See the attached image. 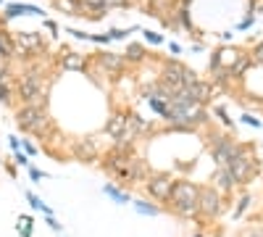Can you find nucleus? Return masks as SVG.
Masks as SVG:
<instances>
[{
    "label": "nucleus",
    "mask_w": 263,
    "mask_h": 237,
    "mask_svg": "<svg viewBox=\"0 0 263 237\" xmlns=\"http://www.w3.org/2000/svg\"><path fill=\"white\" fill-rule=\"evenodd\" d=\"M197 198H200V190L190 182H176L174 190H171V201L176 203V208L182 214H192L197 208Z\"/></svg>",
    "instance_id": "1"
},
{
    "label": "nucleus",
    "mask_w": 263,
    "mask_h": 237,
    "mask_svg": "<svg viewBox=\"0 0 263 237\" xmlns=\"http://www.w3.org/2000/svg\"><path fill=\"white\" fill-rule=\"evenodd\" d=\"M16 121H18V127H21V129L40 132L42 124H45V113H42L40 106H27V108H21V111H18V119Z\"/></svg>",
    "instance_id": "2"
},
{
    "label": "nucleus",
    "mask_w": 263,
    "mask_h": 237,
    "mask_svg": "<svg viewBox=\"0 0 263 237\" xmlns=\"http://www.w3.org/2000/svg\"><path fill=\"white\" fill-rule=\"evenodd\" d=\"M147 190H150L156 198H161V201H169V198H171V190H174V184L166 182V179H153V182H147Z\"/></svg>",
    "instance_id": "3"
},
{
    "label": "nucleus",
    "mask_w": 263,
    "mask_h": 237,
    "mask_svg": "<svg viewBox=\"0 0 263 237\" xmlns=\"http://www.w3.org/2000/svg\"><path fill=\"white\" fill-rule=\"evenodd\" d=\"M21 14H32V16H42V11L37 5H24V3H11L5 8V16L14 18V16H21Z\"/></svg>",
    "instance_id": "4"
},
{
    "label": "nucleus",
    "mask_w": 263,
    "mask_h": 237,
    "mask_svg": "<svg viewBox=\"0 0 263 237\" xmlns=\"http://www.w3.org/2000/svg\"><path fill=\"white\" fill-rule=\"evenodd\" d=\"M200 201H203V211H205V214H216V211H219V195H216V193L205 190V193H200Z\"/></svg>",
    "instance_id": "5"
},
{
    "label": "nucleus",
    "mask_w": 263,
    "mask_h": 237,
    "mask_svg": "<svg viewBox=\"0 0 263 237\" xmlns=\"http://www.w3.org/2000/svg\"><path fill=\"white\" fill-rule=\"evenodd\" d=\"M100 63L108 69V72H116V69H121L124 66V55H116V53H105L100 58Z\"/></svg>",
    "instance_id": "6"
},
{
    "label": "nucleus",
    "mask_w": 263,
    "mask_h": 237,
    "mask_svg": "<svg viewBox=\"0 0 263 237\" xmlns=\"http://www.w3.org/2000/svg\"><path fill=\"white\" fill-rule=\"evenodd\" d=\"M126 58H129V61H142V58H145V50H142V45H137V42L126 45Z\"/></svg>",
    "instance_id": "7"
},
{
    "label": "nucleus",
    "mask_w": 263,
    "mask_h": 237,
    "mask_svg": "<svg viewBox=\"0 0 263 237\" xmlns=\"http://www.w3.org/2000/svg\"><path fill=\"white\" fill-rule=\"evenodd\" d=\"M85 66V58L82 55H76V53H71V55H66L63 58V69H82Z\"/></svg>",
    "instance_id": "8"
},
{
    "label": "nucleus",
    "mask_w": 263,
    "mask_h": 237,
    "mask_svg": "<svg viewBox=\"0 0 263 237\" xmlns=\"http://www.w3.org/2000/svg\"><path fill=\"white\" fill-rule=\"evenodd\" d=\"M55 5H58L61 11H69V14L82 16V14H79V5H76V0H55Z\"/></svg>",
    "instance_id": "9"
},
{
    "label": "nucleus",
    "mask_w": 263,
    "mask_h": 237,
    "mask_svg": "<svg viewBox=\"0 0 263 237\" xmlns=\"http://www.w3.org/2000/svg\"><path fill=\"white\" fill-rule=\"evenodd\" d=\"M18 45H27V48H35V45H40V37L32 35V32H24V35H18Z\"/></svg>",
    "instance_id": "10"
},
{
    "label": "nucleus",
    "mask_w": 263,
    "mask_h": 237,
    "mask_svg": "<svg viewBox=\"0 0 263 237\" xmlns=\"http://www.w3.org/2000/svg\"><path fill=\"white\" fill-rule=\"evenodd\" d=\"M105 195H111L116 203H126V201H129V198H126L124 193H119L116 187H111V184H105Z\"/></svg>",
    "instance_id": "11"
},
{
    "label": "nucleus",
    "mask_w": 263,
    "mask_h": 237,
    "mask_svg": "<svg viewBox=\"0 0 263 237\" xmlns=\"http://www.w3.org/2000/svg\"><path fill=\"white\" fill-rule=\"evenodd\" d=\"M250 58H253V63H261L263 66V40L253 48V55H250Z\"/></svg>",
    "instance_id": "12"
},
{
    "label": "nucleus",
    "mask_w": 263,
    "mask_h": 237,
    "mask_svg": "<svg viewBox=\"0 0 263 237\" xmlns=\"http://www.w3.org/2000/svg\"><path fill=\"white\" fill-rule=\"evenodd\" d=\"M27 198H29V203H32V206H35V208H40V211H45V214H50V208L45 206V203H42V201H40V198H37V195L27 193Z\"/></svg>",
    "instance_id": "13"
},
{
    "label": "nucleus",
    "mask_w": 263,
    "mask_h": 237,
    "mask_svg": "<svg viewBox=\"0 0 263 237\" xmlns=\"http://www.w3.org/2000/svg\"><path fill=\"white\" fill-rule=\"evenodd\" d=\"M129 0H98V8H113V5H126Z\"/></svg>",
    "instance_id": "14"
},
{
    "label": "nucleus",
    "mask_w": 263,
    "mask_h": 237,
    "mask_svg": "<svg viewBox=\"0 0 263 237\" xmlns=\"http://www.w3.org/2000/svg\"><path fill=\"white\" fill-rule=\"evenodd\" d=\"M145 40H150L153 45H161V42H163V37H161V35H156V32H145Z\"/></svg>",
    "instance_id": "15"
},
{
    "label": "nucleus",
    "mask_w": 263,
    "mask_h": 237,
    "mask_svg": "<svg viewBox=\"0 0 263 237\" xmlns=\"http://www.w3.org/2000/svg\"><path fill=\"white\" fill-rule=\"evenodd\" d=\"M137 208L142 211V214H150V216L158 214V208H156V206H147V203H137Z\"/></svg>",
    "instance_id": "16"
},
{
    "label": "nucleus",
    "mask_w": 263,
    "mask_h": 237,
    "mask_svg": "<svg viewBox=\"0 0 263 237\" xmlns=\"http://www.w3.org/2000/svg\"><path fill=\"white\" fill-rule=\"evenodd\" d=\"M0 100H3V103H8V100H11V92H8V87H5V85H0Z\"/></svg>",
    "instance_id": "17"
},
{
    "label": "nucleus",
    "mask_w": 263,
    "mask_h": 237,
    "mask_svg": "<svg viewBox=\"0 0 263 237\" xmlns=\"http://www.w3.org/2000/svg\"><path fill=\"white\" fill-rule=\"evenodd\" d=\"M242 119H245L247 124H253V127H258V124H261V121H258V119H253V116H242Z\"/></svg>",
    "instance_id": "18"
},
{
    "label": "nucleus",
    "mask_w": 263,
    "mask_h": 237,
    "mask_svg": "<svg viewBox=\"0 0 263 237\" xmlns=\"http://www.w3.org/2000/svg\"><path fill=\"white\" fill-rule=\"evenodd\" d=\"M29 174H32V179H35V182H37V179H42V174H40L37 169H29Z\"/></svg>",
    "instance_id": "19"
},
{
    "label": "nucleus",
    "mask_w": 263,
    "mask_h": 237,
    "mask_svg": "<svg viewBox=\"0 0 263 237\" xmlns=\"http://www.w3.org/2000/svg\"><path fill=\"white\" fill-rule=\"evenodd\" d=\"M0 3H3V0H0Z\"/></svg>",
    "instance_id": "20"
}]
</instances>
